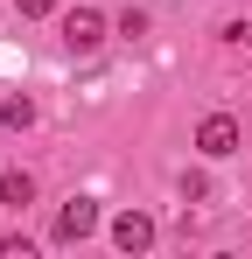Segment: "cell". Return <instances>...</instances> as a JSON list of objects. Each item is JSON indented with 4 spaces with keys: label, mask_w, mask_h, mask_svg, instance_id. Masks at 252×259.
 Returning a JSON list of instances; mask_svg holds the SVG:
<instances>
[{
    "label": "cell",
    "mask_w": 252,
    "mask_h": 259,
    "mask_svg": "<svg viewBox=\"0 0 252 259\" xmlns=\"http://www.w3.org/2000/svg\"><path fill=\"white\" fill-rule=\"evenodd\" d=\"M91 231H98V203H91V196H70V203L56 210V231H49V238H56V245H84Z\"/></svg>",
    "instance_id": "cell-1"
},
{
    "label": "cell",
    "mask_w": 252,
    "mask_h": 259,
    "mask_svg": "<svg viewBox=\"0 0 252 259\" xmlns=\"http://www.w3.org/2000/svg\"><path fill=\"white\" fill-rule=\"evenodd\" d=\"M105 28H112V21H105L98 7H70V14H63V42L77 49V56H91V49L105 42Z\"/></svg>",
    "instance_id": "cell-2"
},
{
    "label": "cell",
    "mask_w": 252,
    "mask_h": 259,
    "mask_svg": "<svg viewBox=\"0 0 252 259\" xmlns=\"http://www.w3.org/2000/svg\"><path fill=\"white\" fill-rule=\"evenodd\" d=\"M196 154H203V161H224V154H238V119H231V112H210L203 126H196Z\"/></svg>",
    "instance_id": "cell-3"
},
{
    "label": "cell",
    "mask_w": 252,
    "mask_h": 259,
    "mask_svg": "<svg viewBox=\"0 0 252 259\" xmlns=\"http://www.w3.org/2000/svg\"><path fill=\"white\" fill-rule=\"evenodd\" d=\"M112 245H119V252H147V245H154V217L147 210H119L112 217Z\"/></svg>",
    "instance_id": "cell-4"
},
{
    "label": "cell",
    "mask_w": 252,
    "mask_h": 259,
    "mask_svg": "<svg viewBox=\"0 0 252 259\" xmlns=\"http://www.w3.org/2000/svg\"><path fill=\"white\" fill-rule=\"evenodd\" d=\"M0 203H7V210H28V203H35V175L7 168V175H0Z\"/></svg>",
    "instance_id": "cell-5"
},
{
    "label": "cell",
    "mask_w": 252,
    "mask_h": 259,
    "mask_svg": "<svg viewBox=\"0 0 252 259\" xmlns=\"http://www.w3.org/2000/svg\"><path fill=\"white\" fill-rule=\"evenodd\" d=\"M0 126H14V133H28V126H35V98H28V91H14V98H7V105H0Z\"/></svg>",
    "instance_id": "cell-6"
},
{
    "label": "cell",
    "mask_w": 252,
    "mask_h": 259,
    "mask_svg": "<svg viewBox=\"0 0 252 259\" xmlns=\"http://www.w3.org/2000/svg\"><path fill=\"white\" fill-rule=\"evenodd\" d=\"M112 35H126V42H133V35H147V14H140V7H126L119 21H112Z\"/></svg>",
    "instance_id": "cell-7"
},
{
    "label": "cell",
    "mask_w": 252,
    "mask_h": 259,
    "mask_svg": "<svg viewBox=\"0 0 252 259\" xmlns=\"http://www.w3.org/2000/svg\"><path fill=\"white\" fill-rule=\"evenodd\" d=\"M21 14H28V21H42V14H56V0H21Z\"/></svg>",
    "instance_id": "cell-8"
}]
</instances>
